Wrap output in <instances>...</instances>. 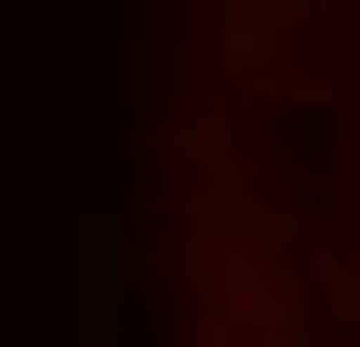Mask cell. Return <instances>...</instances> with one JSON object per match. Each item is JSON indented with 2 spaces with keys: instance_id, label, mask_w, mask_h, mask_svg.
<instances>
[{
  "instance_id": "1",
  "label": "cell",
  "mask_w": 360,
  "mask_h": 347,
  "mask_svg": "<svg viewBox=\"0 0 360 347\" xmlns=\"http://www.w3.org/2000/svg\"><path fill=\"white\" fill-rule=\"evenodd\" d=\"M200 347H360V0H214Z\"/></svg>"
}]
</instances>
